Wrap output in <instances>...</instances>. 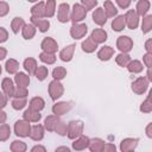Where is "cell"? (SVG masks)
Listing matches in <instances>:
<instances>
[{"label":"cell","mask_w":152,"mask_h":152,"mask_svg":"<svg viewBox=\"0 0 152 152\" xmlns=\"http://www.w3.org/2000/svg\"><path fill=\"white\" fill-rule=\"evenodd\" d=\"M83 121L81 120H71L68 122V132H66V137L71 140L76 139L77 137H80L83 133Z\"/></svg>","instance_id":"obj_1"},{"label":"cell","mask_w":152,"mask_h":152,"mask_svg":"<svg viewBox=\"0 0 152 152\" xmlns=\"http://www.w3.org/2000/svg\"><path fill=\"white\" fill-rule=\"evenodd\" d=\"M48 90H49L50 99H51L52 101L58 100V99L62 97V95L64 94V87H63V84L61 83V81H57V80H52V81L49 83Z\"/></svg>","instance_id":"obj_2"},{"label":"cell","mask_w":152,"mask_h":152,"mask_svg":"<svg viewBox=\"0 0 152 152\" xmlns=\"http://www.w3.org/2000/svg\"><path fill=\"white\" fill-rule=\"evenodd\" d=\"M148 84H150L148 80H147L146 77L141 76V77L135 78V80L132 82L131 89H132V91H133L134 94H137V95H142V94H145L146 90L148 89Z\"/></svg>","instance_id":"obj_3"},{"label":"cell","mask_w":152,"mask_h":152,"mask_svg":"<svg viewBox=\"0 0 152 152\" xmlns=\"http://www.w3.org/2000/svg\"><path fill=\"white\" fill-rule=\"evenodd\" d=\"M87 12H88V11H87L81 4H75V5L72 6L71 13H70V20L72 21V24L81 23L82 20L86 19Z\"/></svg>","instance_id":"obj_4"},{"label":"cell","mask_w":152,"mask_h":152,"mask_svg":"<svg viewBox=\"0 0 152 152\" xmlns=\"http://www.w3.org/2000/svg\"><path fill=\"white\" fill-rule=\"evenodd\" d=\"M30 131H31V125L28 121L26 120H18L14 124V133L17 137L20 138H26L30 135Z\"/></svg>","instance_id":"obj_5"},{"label":"cell","mask_w":152,"mask_h":152,"mask_svg":"<svg viewBox=\"0 0 152 152\" xmlns=\"http://www.w3.org/2000/svg\"><path fill=\"white\" fill-rule=\"evenodd\" d=\"M88 32V26L83 23H76L72 24V26L70 27V36L71 38H74L75 40L83 38Z\"/></svg>","instance_id":"obj_6"},{"label":"cell","mask_w":152,"mask_h":152,"mask_svg":"<svg viewBox=\"0 0 152 152\" xmlns=\"http://www.w3.org/2000/svg\"><path fill=\"white\" fill-rule=\"evenodd\" d=\"M116 48L119 49L120 52L128 53L133 49V40L128 36H120L116 39Z\"/></svg>","instance_id":"obj_7"},{"label":"cell","mask_w":152,"mask_h":152,"mask_svg":"<svg viewBox=\"0 0 152 152\" xmlns=\"http://www.w3.org/2000/svg\"><path fill=\"white\" fill-rule=\"evenodd\" d=\"M70 5L68 2H62L58 5L57 10V19L59 23L65 24L70 20Z\"/></svg>","instance_id":"obj_8"},{"label":"cell","mask_w":152,"mask_h":152,"mask_svg":"<svg viewBox=\"0 0 152 152\" xmlns=\"http://www.w3.org/2000/svg\"><path fill=\"white\" fill-rule=\"evenodd\" d=\"M125 23H126V26L131 30H135L139 25V15L137 14L135 10H128L125 14Z\"/></svg>","instance_id":"obj_9"},{"label":"cell","mask_w":152,"mask_h":152,"mask_svg":"<svg viewBox=\"0 0 152 152\" xmlns=\"http://www.w3.org/2000/svg\"><path fill=\"white\" fill-rule=\"evenodd\" d=\"M72 108V102L71 101H61V102H57L52 106V113L55 115H64L66 114L70 109Z\"/></svg>","instance_id":"obj_10"},{"label":"cell","mask_w":152,"mask_h":152,"mask_svg":"<svg viewBox=\"0 0 152 152\" xmlns=\"http://www.w3.org/2000/svg\"><path fill=\"white\" fill-rule=\"evenodd\" d=\"M40 48L43 51L49 52V53H56L58 50V44L57 42L52 38V37H45L42 43H40Z\"/></svg>","instance_id":"obj_11"},{"label":"cell","mask_w":152,"mask_h":152,"mask_svg":"<svg viewBox=\"0 0 152 152\" xmlns=\"http://www.w3.org/2000/svg\"><path fill=\"white\" fill-rule=\"evenodd\" d=\"M139 142L138 138H125L120 142V151L121 152H132L137 148Z\"/></svg>","instance_id":"obj_12"},{"label":"cell","mask_w":152,"mask_h":152,"mask_svg":"<svg viewBox=\"0 0 152 152\" xmlns=\"http://www.w3.org/2000/svg\"><path fill=\"white\" fill-rule=\"evenodd\" d=\"M44 134H45V128L43 125H33L31 126V131H30V138L33 140V141H40L43 140L44 138Z\"/></svg>","instance_id":"obj_13"},{"label":"cell","mask_w":152,"mask_h":152,"mask_svg":"<svg viewBox=\"0 0 152 152\" xmlns=\"http://www.w3.org/2000/svg\"><path fill=\"white\" fill-rule=\"evenodd\" d=\"M91 17H93V21L99 26H103L107 23V15L103 11V7H96L93 11Z\"/></svg>","instance_id":"obj_14"},{"label":"cell","mask_w":152,"mask_h":152,"mask_svg":"<svg viewBox=\"0 0 152 152\" xmlns=\"http://www.w3.org/2000/svg\"><path fill=\"white\" fill-rule=\"evenodd\" d=\"M89 140H90L89 137L81 134L80 137H77L76 139H74V142H72L71 147H72V150H75V151H83V150L88 148Z\"/></svg>","instance_id":"obj_15"},{"label":"cell","mask_w":152,"mask_h":152,"mask_svg":"<svg viewBox=\"0 0 152 152\" xmlns=\"http://www.w3.org/2000/svg\"><path fill=\"white\" fill-rule=\"evenodd\" d=\"M90 38L99 45V44L104 43L108 39V33L103 28H94L90 33Z\"/></svg>","instance_id":"obj_16"},{"label":"cell","mask_w":152,"mask_h":152,"mask_svg":"<svg viewBox=\"0 0 152 152\" xmlns=\"http://www.w3.org/2000/svg\"><path fill=\"white\" fill-rule=\"evenodd\" d=\"M31 24H33L36 26V28H38L39 32L44 33L50 28V21L49 19H44V18H33L31 17Z\"/></svg>","instance_id":"obj_17"},{"label":"cell","mask_w":152,"mask_h":152,"mask_svg":"<svg viewBox=\"0 0 152 152\" xmlns=\"http://www.w3.org/2000/svg\"><path fill=\"white\" fill-rule=\"evenodd\" d=\"M75 48H76L75 44H70V45L65 46L64 49H62L59 51V58H61V61H63V62H70L72 59V57H74Z\"/></svg>","instance_id":"obj_18"},{"label":"cell","mask_w":152,"mask_h":152,"mask_svg":"<svg viewBox=\"0 0 152 152\" xmlns=\"http://www.w3.org/2000/svg\"><path fill=\"white\" fill-rule=\"evenodd\" d=\"M114 56V49L112 46H108V45H104L102 46L99 51H97V58L102 62H107L109 61L112 57Z\"/></svg>","instance_id":"obj_19"},{"label":"cell","mask_w":152,"mask_h":152,"mask_svg":"<svg viewBox=\"0 0 152 152\" xmlns=\"http://www.w3.org/2000/svg\"><path fill=\"white\" fill-rule=\"evenodd\" d=\"M1 88H2V91L8 97H13V93H14V88H15L13 80H11L10 77L2 78V81H1Z\"/></svg>","instance_id":"obj_20"},{"label":"cell","mask_w":152,"mask_h":152,"mask_svg":"<svg viewBox=\"0 0 152 152\" xmlns=\"http://www.w3.org/2000/svg\"><path fill=\"white\" fill-rule=\"evenodd\" d=\"M23 119L28 121V122H39V120L42 119V114L38 110H33L31 108H27L23 114Z\"/></svg>","instance_id":"obj_21"},{"label":"cell","mask_w":152,"mask_h":152,"mask_svg":"<svg viewBox=\"0 0 152 152\" xmlns=\"http://www.w3.org/2000/svg\"><path fill=\"white\" fill-rule=\"evenodd\" d=\"M61 121V118L58 115H49L45 118L44 120V128L49 132H53L55 131V127L57 126V124Z\"/></svg>","instance_id":"obj_22"},{"label":"cell","mask_w":152,"mask_h":152,"mask_svg":"<svg viewBox=\"0 0 152 152\" xmlns=\"http://www.w3.org/2000/svg\"><path fill=\"white\" fill-rule=\"evenodd\" d=\"M150 8H151L150 0H139L137 2V6H135V12H137V14L139 17H144V15L147 14Z\"/></svg>","instance_id":"obj_23"},{"label":"cell","mask_w":152,"mask_h":152,"mask_svg":"<svg viewBox=\"0 0 152 152\" xmlns=\"http://www.w3.org/2000/svg\"><path fill=\"white\" fill-rule=\"evenodd\" d=\"M31 17L33 18H45V2L39 1L31 8Z\"/></svg>","instance_id":"obj_24"},{"label":"cell","mask_w":152,"mask_h":152,"mask_svg":"<svg viewBox=\"0 0 152 152\" xmlns=\"http://www.w3.org/2000/svg\"><path fill=\"white\" fill-rule=\"evenodd\" d=\"M36 32H37V28L33 24H26L23 26L21 28V34H23V38L26 39V40H30L32 39L34 36H36Z\"/></svg>","instance_id":"obj_25"},{"label":"cell","mask_w":152,"mask_h":152,"mask_svg":"<svg viewBox=\"0 0 152 152\" xmlns=\"http://www.w3.org/2000/svg\"><path fill=\"white\" fill-rule=\"evenodd\" d=\"M23 66L28 72V75H34V72H36V70L38 68V63L33 57H27V58L24 59Z\"/></svg>","instance_id":"obj_26"},{"label":"cell","mask_w":152,"mask_h":152,"mask_svg":"<svg viewBox=\"0 0 152 152\" xmlns=\"http://www.w3.org/2000/svg\"><path fill=\"white\" fill-rule=\"evenodd\" d=\"M14 83H15V86L26 87V88H27L28 84H30V76H28L27 74H25V72L19 71V72H17L15 76H14Z\"/></svg>","instance_id":"obj_27"},{"label":"cell","mask_w":152,"mask_h":152,"mask_svg":"<svg viewBox=\"0 0 152 152\" xmlns=\"http://www.w3.org/2000/svg\"><path fill=\"white\" fill-rule=\"evenodd\" d=\"M126 68L131 74H140L144 70V64L139 59H131Z\"/></svg>","instance_id":"obj_28"},{"label":"cell","mask_w":152,"mask_h":152,"mask_svg":"<svg viewBox=\"0 0 152 152\" xmlns=\"http://www.w3.org/2000/svg\"><path fill=\"white\" fill-rule=\"evenodd\" d=\"M44 107H45V101H44V99L40 97V96H34V97H32V99L30 100V102H28V108H31V109H33V110L40 112L42 109H44Z\"/></svg>","instance_id":"obj_29"},{"label":"cell","mask_w":152,"mask_h":152,"mask_svg":"<svg viewBox=\"0 0 152 152\" xmlns=\"http://www.w3.org/2000/svg\"><path fill=\"white\" fill-rule=\"evenodd\" d=\"M81 48H82V51L86 52V53H93L96 49H97V44L89 37V38H86L82 44H81Z\"/></svg>","instance_id":"obj_30"},{"label":"cell","mask_w":152,"mask_h":152,"mask_svg":"<svg viewBox=\"0 0 152 152\" xmlns=\"http://www.w3.org/2000/svg\"><path fill=\"white\" fill-rule=\"evenodd\" d=\"M103 145H104V140H102L101 138H93L89 140L88 148L91 152H102Z\"/></svg>","instance_id":"obj_31"},{"label":"cell","mask_w":152,"mask_h":152,"mask_svg":"<svg viewBox=\"0 0 152 152\" xmlns=\"http://www.w3.org/2000/svg\"><path fill=\"white\" fill-rule=\"evenodd\" d=\"M125 27H126V23H125V17H124V14L114 17V19H113V21H112V28H113L115 32H121Z\"/></svg>","instance_id":"obj_32"},{"label":"cell","mask_w":152,"mask_h":152,"mask_svg":"<svg viewBox=\"0 0 152 152\" xmlns=\"http://www.w3.org/2000/svg\"><path fill=\"white\" fill-rule=\"evenodd\" d=\"M103 11L107 15V18H114L118 15V8L114 6V4L110 0H106L103 4Z\"/></svg>","instance_id":"obj_33"},{"label":"cell","mask_w":152,"mask_h":152,"mask_svg":"<svg viewBox=\"0 0 152 152\" xmlns=\"http://www.w3.org/2000/svg\"><path fill=\"white\" fill-rule=\"evenodd\" d=\"M5 69L10 75H15L18 72V70H19V62L17 59H14V58H10V59L6 61Z\"/></svg>","instance_id":"obj_34"},{"label":"cell","mask_w":152,"mask_h":152,"mask_svg":"<svg viewBox=\"0 0 152 152\" xmlns=\"http://www.w3.org/2000/svg\"><path fill=\"white\" fill-rule=\"evenodd\" d=\"M25 25V20L21 18V17H15L12 19L11 21V28H12V32L14 34H18L19 31H21L23 26Z\"/></svg>","instance_id":"obj_35"},{"label":"cell","mask_w":152,"mask_h":152,"mask_svg":"<svg viewBox=\"0 0 152 152\" xmlns=\"http://www.w3.org/2000/svg\"><path fill=\"white\" fill-rule=\"evenodd\" d=\"M10 150L12 152H25L27 150V145L23 140H13L11 142Z\"/></svg>","instance_id":"obj_36"},{"label":"cell","mask_w":152,"mask_h":152,"mask_svg":"<svg viewBox=\"0 0 152 152\" xmlns=\"http://www.w3.org/2000/svg\"><path fill=\"white\" fill-rule=\"evenodd\" d=\"M152 30V14H146L142 17V23H141V31L142 33H148Z\"/></svg>","instance_id":"obj_37"},{"label":"cell","mask_w":152,"mask_h":152,"mask_svg":"<svg viewBox=\"0 0 152 152\" xmlns=\"http://www.w3.org/2000/svg\"><path fill=\"white\" fill-rule=\"evenodd\" d=\"M131 59H132L131 56H129L128 53H125V52H120V53L115 57L116 64H118L119 66H121V68H126Z\"/></svg>","instance_id":"obj_38"},{"label":"cell","mask_w":152,"mask_h":152,"mask_svg":"<svg viewBox=\"0 0 152 152\" xmlns=\"http://www.w3.org/2000/svg\"><path fill=\"white\" fill-rule=\"evenodd\" d=\"M39 59H40L43 63H45V64L50 65V64H53V63L56 62L57 57H56V55H55V53H49V52L42 51V52L39 53Z\"/></svg>","instance_id":"obj_39"},{"label":"cell","mask_w":152,"mask_h":152,"mask_svg":"<svg viewBox=\"0 0 152 152\" xmlns=\"http://www.w3.org/2000/svg\"><path fill=\"white\" fill-rule=\"evenodd\" d=\"M11 104H12V108L14 110H21L23 108L26 107L27 100H26V97H13Z\"/></svg>","instance_id":"obj_40"},{"label":"cell","mask_w":152,"mask_h":152,"mask_svg":"<svg viewBox=\"0 0 152 152\" xmlns=\"http://www.w3.org/2000/svg\"><path fill=\"white\" fill-rule=\"evenodd\" d=\"M151 95H152V91H150V93H148V95H147V97L141 102V104H140V107H139L140 112H142V113H151V112H152V101H151Z\"/></svg>","instance_id":"obj_41"},{"label":"cell","mask_w":152,"mask_h":152,"mask_svg":"<svg viewBox=\"0 0 152 152\" xmlns=\"http://www.w3.org/2000/svg\"><path fill=\"white\" fill-rule=\"evenodd\" d=\"M56 12V0H48L45 2V18H51Z\"/></svg>","instance_id":"obj_42"},{"label":"cell","mask_w":152,"mask_h":152,"mask_svg":"<svg viewBox=\"0 0 152 152\" xmlns=\"http://www.w3.org/2000/svg\"><path fill=\"white\" fill-rule=\"evenodd\" d=\"M68 71L64 66H56L53 70H52V77L53 80H57V81H62L63 78H65Z\"/></svg>","instance_id":"obj_43"},{"label":"cell","mask_w":152,"mask_h":152,"mask_svg":"<svg viewBox=\"0 0 152 152\" xmlns=\"http://www.w3.org/2000/svg\"><path fill=\"white\" fill-rule=\"evenodd\" d=\"M11 137V127L7 124H1L0 125V141H6Z\"/></svg>","instance_id":"obj_44"},{"label":"cell","mask_w":152,"mask_h":152,"mask_svg":"<svg viewBox=\"0 0 152 152\" xmlns=\"http://www.w3.org/2000/svg\"><path fill=\"white\" fill-rule=\"evenodd\" d=\"M48 75H49L48 68L44 66V65H38V68H37V70H36V72H34L36 78H37L38 81H44V80L48 77Z\"/></svg>","instance_id":"obj_45"},{"label":"cell","mask_w":152,"mask_h":152,"mask_svg":"<svg viewBox=\"0 0 152 152\" xmlns=\"http://www.w3.org/2000/svg\"><path fill=\"white\" fill-rule=\"evenodd\" d=\"M53 132H56V133H57L58 135H61V137H65V135H66V132H68V124L61 120V121L57 124V126L55 127V131H53Z\"/></svg>","instance_id":"obj_46"},{"label":"cell","mask_w":152,"mask_h":152,"mask_svg":"<svg viewBox=\"0 0 152 152\" xmlns=\"http://www.w3.org/2000/svg\"><path fill=\"white\" fill-rule=\"evenodd\" d=\"M28 95V90L26 87H19L17 86L14 88V93H13V97H27Z\"/></svg>","instance_id":"obj_47"},{"label":"cell","mask_w":152,"mask_h":152,"mask_svg":"<svg viewBox=\"0 0 152 152\" xmlns=\"http://www.w3.org/2000/svg\"><path fill=\"white\" fill-rule=\"evenodd\" d=\"M81 5L87 10H94L95 7H97V0H81Z\"/></svg>","instance_id":"obj_48"},{"label":"cell","mask_w":152,"mask_h":152,"mask_svg":"<svg viewBox=\"0 0 152 152\" xmlns=\"http://www.w3.org/2000/svg\"><path fill=\"white\" fill-rule=\"evenodd\" d=\"M10 12V5L6 1H0V18H4Z\"/></svg>","instance_id":"obj_49"},{"label":"cell","mask_w":152,"mask_h":152,"mask_svg":"<svg viewBox=\"0 0 152 152\" xmlns=\"http://www.w3.org/2000/svg\"><path fill=\"white\" fill-rule=\"evenodd\" d=\"M142 63L146 68H151L152 66V53L150 52H146L144 56H142Z\"/></svg>","instance_id":"obj_50"},{"label":"cell","mask_w":152,"mask_h":152,"mask_svg":"<svg viewBox=\"0 0 152 152\" xmlns=\"http://www.w3.org/2000/svg\"><path fill=\"white\" fill-rule=\"evenodd\" d=\"M7 102H8V96L4 91H0V109H4L7 106Z\"/></svg>","instance_id":"obj_51"},{"label":"cell","mask_w":152,"mask_h":152,"mask_svg":"<svg viewBox=\"0 0 152 152\" xmlns=\"http://www.w3.org/2000/svg\"><path fill=\"white\" fill-rule=\"evenodd\" d=\"M115 2H116V5H118L120 8L126 10V8H128V7L131 6L132 0H115Z\"/></svg>","instance_id":"obj_52"},{"label":"cell","mask_w":152,"mask_h":152,"mask_svg":"<svg viewBox=\"0 0 152 152\" xmlns=\"http://www.w3.org/2000/svg\"><path fill=\"white\" fill-rule=\"evenodd\" d=\"M7 39H8V32H7V30L5 27L0 26V44L7 42Z\"/></svg>","instance_id":"obj_53"},{"label":"cell","mask_w":152,"mask_h":152,"mask_svg":"<svg viewBox=\"0 0 152 152\" xmlns=\"http://www.w3.org/2000/svg\"><path fill=\"white\" fill-rule=\"evenodd\" d=\"M116 151V147L114 144H110V142H104L103 145V148H102V152H115Z\"/></svg>","instance_id":"obj_54"},{"label":"cell","mask_w":152,"mask_h":152,"mask_svg":"<svg viewBox=\"0 0 152 152\" xmlns=\"http://www.w3.org/2000/svg\"><path fill=\"white\" fill-rule=\"evenodd\" d=\"M145 50H146V52L152 53V39H151V38H148V39L145 42Z\"/></svg>","instance_id":"obj_55"},{"label":"cell","mask_w":152,"mask_h":152,"mask_svg":"<svg viewBox=\"0 0 152 152\" xmlns=\"http://www.w3.org/2000/svg\"><path fill=\"white\" fill-rule=\"evenodd\" d=\"M145 132H146V135H147V138L152 139V122L147 124V126H146V128H145Z\"/></svg>","instance_id":"obj_56"},{"label":"cell","mask_w":152,"mask_h":152,"mask_svg":"<svg viewBox=\"0 0 152 152\" xmlns=\"http://www.w3.org/2000/svg\"><path fill=\"white\" fill-rule=\"evenodd\" d=\"M37 151L45 152V151H46V148H45L44 146H42V145H36V146H33V147L31 148V152H37Z\"/></svg>","instance_id":"obj_57"},{"label":"cell","mask_w":152,"mask_h":152,"mask_svg":"<svg viewBox=\"0 0 152 152\" xmlns=\"http://www.w3.org/2000/svg\"><path fill=\"white\" fill-rule=\"evenodd\" d=\"M7 57V50L5 49V48H2V46H0V61H2V59H5Z\"/></svg>","instance_id":"obj_58"},{"label":"cell","mask_w":152,"mask_h":152,"mask_svg":"<svg viewBox=\"0 0 152 152\" xmlns=\"http://www.w3.org/2000/svg\"><path fill=\"white\" fill-rule=\"evenodd\" d=\"M6 119H7V114L6 112H4L2 109H0V125L6 122Z\"/></svg>","instance_id":"obj_59"},{"label":"cell","mask_w":152,"mask_h":152,"mask_svg":"<svg viewBox=\"0 0 152 152\" xmlns=\"http://www.w3.org/2000/svg\"><path fill=\"white\" fill-rule=\"evenodd\" d=\"M61 151L69 152V151H70V148H69V147H66V146H59V147H57V148H56V152H61Z\"/></svg>","instance_id":"obj_60"},{"label":"cell","mask_w":152,"mask_h":152,"mask_svg":"<svg viewBox=\"0 0 152 152\" xmlns=\"http://www.w3.org/2000/svg\"><path fill=\"white\" fill-rule=\"evenodd\" d=\"M146 78L148 80V82H152V75H151V68H147V74H146Z\"/></svg>","instance_id":"obj_61"},{"label":"cell","mask_w":152,"mask_h":152,"mask_svg":"<svg viewBox=\"0 0 152 152\" xmlns=\"http://www.w3.org/2000/svg\"><path fill=\"white\" fill-rule=\"evenodd\" d=\"M27 1H28V2H37L38 0H27Z\"/></svg>","instance_id":"obj_62"},{"label":"cell","mask_w":152,"mask_h":152,"mask_svg":"<svg viewBox=\"0 0 152 152\" xmlns=\"http://www.w3.org/2000/svg\"><path fill=\"white\" fill-rule=\"evenodd\" d=\"M1 72H2V68H1V65H0V75H1Z\"/></svg>","instance_id":"obj_63"}]
</instances>
